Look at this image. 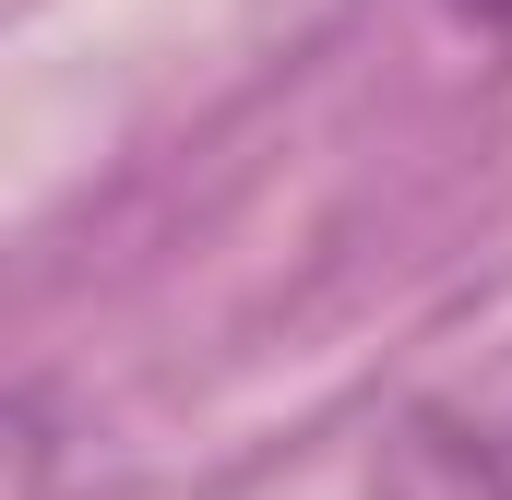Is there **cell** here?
Returning <instances> with one entry per match:
<instances>
[{
  "instance_id": "cell-1",
  "label": "cell",
  "mask_w": 512,
  "mask_h": 500,
  "mask_svg": "<svg viewBox=\"0 0 512 500\" xmlns=\"http://www.w3.org/2000/svg\"><path fill=\"white\" fill-rule=\"evenodd\" d=\"M370 500H512V346L393 417Z\"/></svg>"
},
{
  "instance_id": "cell-2",
  "label": "cell",
  "mask_w": 512,
  "mask_h": 500,
  "mask_svg": "<svg viewBox=\"0 0 512 500\" xmlns=\"http://www.w3.org/2000/svg\"><path fill=\"white\" fill-rule=\"evenodd\" d=\"M0 500H60V477H48V429H36L24 405H0Z\"/></svg>"
},
{
  "instance_id": "cell-3",
  "label": "cell",
  "mask_w": 512,
  "mask_h": 500,
  "mask_svg": "<svg viewBox=\"0 0 512 500\" xmlns=\"http://www.w3.org/2000/svg\"><path fill=\"white\" fill-rule=\"evenodd\" d=\"M453 12H465L477 36H512V0H453Z\"/></svg>"
}]
</instances>
